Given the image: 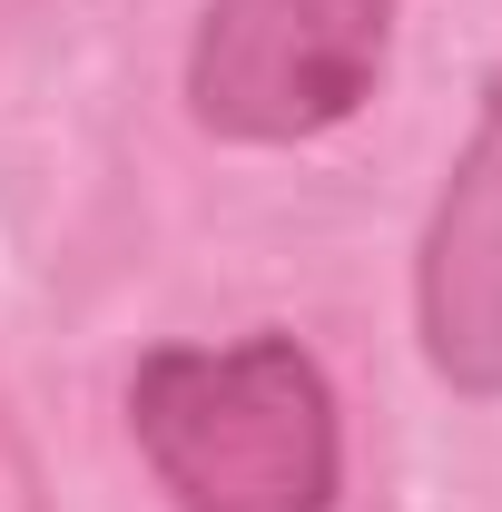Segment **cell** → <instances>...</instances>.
<instances>
[{
  "instance_id": "obj_1",
  "label": "cell",
  "mask_w": 502,
  "mask_h": 512,
  "mask_svg": "<svg viewBox=\"0 0 502 512\" xmlns=\"http://www.w3.org/2000/svg\"><path fill=\"white\" fill-rule=\"evenodd\" d=\"M128 434L178 512H335V384L296 335L158 345L128 375Z\"/></svg>"
},
{
  "instance_id": "obj_2",
  "label": "cell",
  "mask_w": 502,
  "mask_h": 512,
  "mask_svg": "<svg viewBox=\"0 0 502 512\" xmlns=\"http://www.w3.org/2000/svg\"><path fill=\"white\" fill-rule=\"evenodd\" d=\"M404 0H207L188 40V109L207 138L296 148L345 128L384 79Z\"/></svg>"
},
{
  "instance_id": "obj_3",
  "label": "cell",
  "mask_w": 502,
  "mask_h": 512,
  "mask_svg": "<svg viewBox=\"0 0 502 512\" xmlns=\"http://www.w3.org/2000/svg\"><path fill=\"white\" fill-rule=\"evenodd\" d=\"M414 316H424V355L453 394H502V79L483 89V119L434 197Z\"/></svg>"
}]
</instances>
